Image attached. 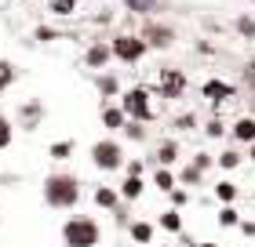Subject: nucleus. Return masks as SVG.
Here are the masks:
<instances>
[{
	"label": "nucleus",
	"mask_w": 255,
	"mask_h": 247,
	"mask_svg": "<svg viewBox=\"0 0 255 247\" xmlns=\"http://www.w3.org/2000/svg\"><path fill=\"white\" fill-rule=\"evenodd\" d=\"M44 200H48L51 207H73L80 200V185L73 174H51L48 182H44Z\"/></svg>",
	"instance_id": "nucleus-1"
},
{
	"label": "nucleus",
	"mask_w": 255,
	"mask_h": 247,
	"mask_svg": "<svg viewBox=\"0 0 255 247\" xmlns=\"http://www.w3.org/2000/svg\"><path fill=\"white\" fill-rule=\"evenodd\" d=\"M62 240H66V247H95L99 244V226L91 218H69L62 226Z\"/></svg>",
	"instance_id": "nucleus-2"
},
{
	"label": "nucleus",
	"mask_w": 255,
	"mask_h": 247,
	"mask_svg": "<svg viewBox=\"0 0 255 247\" xmlns=\"http://www.w3.org/2000/svg\"><path fill=\"white\" fill-rule=\"evenodd\" d=\"M121 113L135 116V120H153V105H149V95H146L142 87L128 91V95H124V102H121Z\"/></svg>",
	"instance_id": "nucleus-3"
},
{
	"label": "nucleus",
	"mask_w": 255,
	"mask_h": 247,
	"mask_svg": "<svg viewBox=\"0 0 255 247\" xmlns=\"http://www.w3.org/2000/svg\"><path fill=\"white\" fill-rule=\"evenodd\" d=\"M91 160L102 171H117L121 167V146L117 142H95L91 146Z\"/></svg>",
	"instance_id": "nucleus-4"
},
{
	"label": "nucleus",
	"mask_w": 255,
	"mask_h": 247,
	"mask_svg": "<svg viewBox=\"0 0 255 247\" xmlns=\"http://www.w3.org/2000/svg\"><path fill=\"white\" fill-rule=\"evenodd\" d=\"M157 91H160V98H179L182 91H186V77H182L179 69H160Z\"/></svg>",
	"instance_id": "nucleus-5"
},
{
	"label": "nucleus",
	"mask_w": 255,
	"mask_h": 247,
	"mask_svg": "<svg viewBox=\"0 0 255 247\" xmlns=\"http://www.w3.org/2000/svg\"><path fill=\"white\" fill-rule=\"evenodd\" d=\"M113 55H117L121 62H138V58L146 55V44L138 37H117L113 40Z\"/></svg>",
	"instance_id": "nucleus-6"
},
{
	"label": "nucleus",
	"mask_w": 255,
	"mask_h": 247,
	"mask_svg": "<svg viewBox=\"0 0 255 247\" xmlns=\"http://www.w3.org/2000/svg\"><path fill=\"white\" fill-rule=\"evenodd\" d=\"M204 95L212 98V102H226V98H234V87L223 84V80H208V84H204Z\"/></svg>",
	"instance_id": "nucleus-7"
},
{
	"label": "nucleus",
	"mask_w": 255,
	"mask_h": 247,
	"mask_svg": "<svg viewBox=\"0 0 255 247\" xmlns=\"http://www.w3.org/2000/svg\"><path fill=\"white\" fill-rule=\"evenodd\" d=\"M142 44H153V48H168V44H171V29H168V26H149Z\"/></svg>",
	"instance_id": "nucleus-8"
},
{
	"label": "nucleus",
	"mask_w": 255,
	"mask_h": 247,
	"mask_svg": "<svg viewBox=\"0 0 255 247\" xmlns=\"http://www.w3.org/2000/svg\"><path fill=\"white\" fill-rule=\"evenodd\" d=\"M121 196L124 200H138V196H142V182H138V174H128V178H124Z\"/></svg>",
	"instance_id": "nucleus-9"
},
{
	"label": "nucleus",
	"mask_w": 255,
	"mask_h": 247,
	"mask_svg": "<svg viewBox=\"0 0 255 247\" xmlns=\"http://www.w3.org/2000/svg\"><path fill=\"white\" fill-rule=\"evenodd\" d=\"M234 135L241 138V142H252V138H255V120H252V116H241V120L234 124Z\"/></svg>",
	"instance_id": "nucleus-10"
},
{
	"label": "nucleus",
	"mask_w": 255,
	"mask_h": 247,
	"mask_svg": "<svg viewBox=\"0 0 255 247\" xmlns=\"http://www.w3.org/2000/svg\"><path fill=\"white\" fill-rule=\"evenodd\" d=\"M106 62H110V48L95 44V48L88 51V66H91V69H99V66H106Z\"/></svg>",
	"instance_id": "nucleus-11"
},
{
	"label": "nucleus",
	"mask_w": 255,
	"mask_h": 247,
	"mask_svg": "<svg viewBox=\"0 0 255 247\" xmlns=\"http://www.w3.org/2000/svg\"><path fill=\"white\" fill-rule=\"evenodd\" d=\"M131 237H135L138 244H149V240H153V226H149V222H135V226H131Z\"/></svg>",
	"instance_id": "nucleus-12"
},
{
	"label": "nucleus",
	"mask_w": 255,
	"mask_h": 247,
	"mask_svg": "<svg viewBox=\"0 0 255 247\" xmlns=\"http://www.w3.org/2000/svg\"><path fill=\"white\" fill-rule=\"evenodd\" d=\"M160 226H164L168 233H179V229H182V218H179V211H164V215H160Z\"/></svg>",
	"instance_id": "nucleus-13"
},
{
	"label": "nucleus",
	"mask_w": 255,
	"mask_h": 247,
	"mask_svg": "<svg viewBox=\"0 0 255 247\" xmlns=\"http://www.w3.org/2000/svg\"><path fill=\"white\" fill-rule=\"evenodd\" d=\"M48 7L55 11V15H73V11H77V0H48Z\"/></svg>",
	"instance_id": "nucleus-14"
},
{
	"label": "nucleus",
	"mask_w": 255,
	"mask_h": 247,
	"mask_svg": "<svg viewBox=\"0 0 255 247\" xmlns=\"http://www.w3.org/2000/svg\"><path fill=\"white\" fill-rule=\"evenodd\" d=\"M95 204L99 207H113V204H117V193H113V189H95Z\"/></svg>",
	"instance_id": "nucleus-15"
},
{
	"label": "nucleus",
	"mask_w": 255,
	"mask_h": 247,
	"mask_svg": "<svg viewBox=\"0 0 255 247\" xmlns=\"http://www.w3.org/2000/svg\"><path fill=\"white\" fill-rule=\"evenodd\" d=\"M11 135H15V127H11L4 116H0V149H7V146H11Z\"/></svg>",
	"instance_id": "nucleus-16"
},
{
	"label": "nucleus",
	"mask_w": 255,
	"mask_h": 247,
	"mask_svg": "<svg viewBox=\"0 0 255 247\" xmlns=\"http://www.w3.org/2000/svg\"><path fill=\"white\" fill-rule=\"evenodd\" d=\"M124 4L131 11H142V15H146V11H157V0H124Z\"/></svg>",
	"instance_id": "nucleus-17"
},
{
	"label": "nucleus",
	"mask_w": 255,
	"mask_h": 247,
	"mask_svg": "<svg viewBox=\"0 0 255 247\" xmlns=\"http://www.w3.org/2000/svg\"><path fill=\"white\" fill-rule=\"evenodd\" d=\"M215 193H219V200H226V204H230V200L237 196V189H234V182H219V185H215Z\"/></svg>",
	"instance_id": "nucleus-18"
},
{
	"label": "nucleus",
	"mask_w": 255,
	"mask_h": 247,
	"mask_svg": "<svg viewBox=\"0 0 255 247\" xmlns=\"http://www.w3.org/2000/svg\"><path fill=\"white\" fill-rule=\"evenodd\" d=\"M11 80H15V69H11L7 62H0V91H4V87L11 84Z\"/></svg>",
	"instance_id": "nucleus-19"
},
{
	"label": "nucleus",
	"mask_w": 255,
	"mask_h": 247,
	"mask_svg": "<svg viewBox=\"0 0 255 247\" xmlns=\"http://www.w3.org/2000/svg\"><path fill=\"white\" fill-rule=\"evenodd\" d=\"M157 160H160V164H171V160H175V146L164 142V146H160V153H157Z\"/></svg>",
	"instance_id": "nucleus-20"
},
{
	"label": "nucleus",
	"mask_w": 255,
	"mask_h": 247,
	"mask_svg": "<svg viewBox=\"0 0 255 247\" xmlns=\"http://www.w3.org/2000/svg\"><path fill=\"white\" fill-rule=\"evenodd\" d=\"M106 124H110V127H121V124H124V113H121V109H106Z\"/></svg>",
	"instance_id": "nucleus-21"
},
{
	"label": "nucleus",
	"mask_w": 255,
	"mask_h": 247,
	"mask_svg": "<svg viewBox=\"0 0 255 247\" xmlns=\"http://www.w3.org/2000/svg\"><path fill=\"white\" fill-rule=\"evenodd\" d=\"M237 29L245 33V37H255V22L252 18H237Z\"/></svg>",
	"instance_id": "nucleus-22"
},
{
	"label": "nucleus",
	"mask_w": 255,
	"mask_h": 247,
	"mask_svg": "<svg viewBox=\"0 0 255 247\" xmlns=\"http://www.w3.org/2000/svg\"><path fill=\"white\" fill-rule=\"evenodd\" d=\"M157 185H160V189H171V185H175V178H171L168 171H157Z\"/></svg>",
	"instance_id": "nucleus-23"
},
{
	"label": "nucleus",
	"mask_w": 255,
	"mask_h": 247,
	"mask_svg": "<svg viewBox=\"0 0 255 247\" xmlns=\"http://www.w3.org/2000/svg\"><path fill=\"white\" fill-rule=\"evenodd\" d=\"M237 153H223V157H219V164H223V167H237Z\"/></svg>",
	"instance_id": "nucleus-24"
},
{
	"label": "nucleus",
	"mask_w": 255,
	"mask_h": 247,
	"mask_svg": "<svg viewBox=\"0 0 255 247\" xmlns=\"http://www.w3.org/2000/svg\"><path fill=\"white\" fill-rule=\"evenodd\" d=\"M223 226H237V211H234V207L223 211Z\"/></svg>",
	"instance_id": "nucleus-25"
},
{
	"label": "nucleus",
	"mask_w": 255,
	"mask_h": 247,
	"mask_svg": "<svg viewBox=\"0 0 255 247\" xmlns=\"http://www.w3.org/2000/svg\"><path fill=\"white\" fill-rule=\"evenodd\" d=\"M69 149H73V146H69V142H59V146H55V149H51V157H59V160H62V157H66V153H69Z\"/></svg>",
	"instance_id": "nucleus-26"
},
{
	"label": "nucleus",
	"mask_w": 255,
	"mask_h": 247,
	"mask_svg": "<svg viewBox=\"0 0 255 247\" xmlns=\"http://www.w3.org/2000/svg\"><path fill=\"white\" fill-rule=\"evenodd\" d=\"M208 135H212V138H219V135H223V124H219V120H212V124H208Z\"/></svg>",
	"instance_id": "nucleus-27"
},
{
	"label": "nucleus",
	"mask_w": 255,
	"mask_h": 247,
	"mask_svg": "<svg viewBox=\"0 0 255 247\" xmlns=\"http://www.w3.org/2000/svg\"><path fill=\"white\" fill-rule=\"evenodd\" d=\"M245 80H248V84L255 87V66H248V73H245Z\"/></svg>",
	"instance_id": "nucleus-28"
},
{
	"label": "nucleus",
	"mask_w": 255,
	"mask_h": 247,
	"mask_svg": "<svg viewBox=\"0 0 255 247\" xmlns=\"http://www.w3.org/2000/svg\"><path fill=\"white\" fill-rule=\"evenodd\" d=\"M197 247H219V244H197Z\"/></svg>",
	"instance_id": "nucleus-29"
},
{
	"label": "nucleus",
	"mask_w": 255,
	"mask_h": 247,
	"mask_svg": "<svg viewBox=\"0 0 255 247\" xmlns=\"http://www.w3.org/2000/svg\"><path fill=\"white\" fill-rule=\"evenodd\" d=\"M252 160H255V149H252Z\"/></svg>",
	"instance_id": "nucleus-30"
}]
</instances>
